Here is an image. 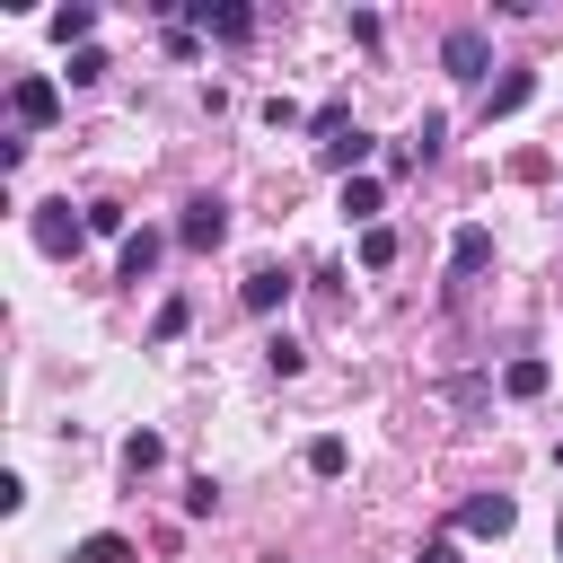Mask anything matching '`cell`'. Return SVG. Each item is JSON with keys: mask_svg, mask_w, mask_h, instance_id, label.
Masks as SVG:
<instances>
[{"mask_svg": "<svg viewBox=\"0 0 563 563\" xmlns=\"http://www.w3.org/2000/svg\"><path fill=\"white\" fill-rule=\"evenodd\" d=\"M194 18H202L220 44H246V35H255V9H238V0H194Z\"/></svg>", "mask_w": 563, "mask_h": 563, "instance_id": "cell-5", "label": "cell"}, {"mask_svg": "<svg viewBox=\"0 0 563 563\" xmlns=\"http://www.w3.org/2000/svg\"><path fill=\"white\" fill-rule=\"evenodd\" d=\"M343 466H352V449H343L334 431H317V440H308V475H325V484H334Z\"/></svg>", "mask_w": 563, "mask_h": 563, "instance_id": "cell-15", "label": "cell"}, {"mask_svg": "<svg viewBox=\"0 0 563 563\" xmlns=\"http://www.w3.org/2000/svg\"><path fill=\"white\" fill-rule=\"evenodd\" d=\"M545 378H554V369H545V361H537V352H519V361H510V369H501V387H510V396H519V405H528V396H545Z\"/></svg>", "mask_w": 563, "mask_h": 563, "instance_id": "cell-12", "label": "cell"}, {"mask_svg": "<svg viewBox=\"0 0 563 563\" xmlns=\"http://www.w3.org/2000/svg\"><path fill=\"white\" fill-rule=\"evenodd\" d=\"M378 211V176H343V220H369Z\"/></svg>", "mask_w": 563, "mask_h": 563, "instance_id": "cell-16", "label": "cell"}, {"mask_svg": "<svg viewBox=\"0 0 563 563\" xmlns=\"http://www.w3.org/2000/svg\"><path fill=\"white\" fill-rule=\"evenodd\" d=\"M554 466H563V440H554Z\"/></svg>", "mask_w": 563, "mask_h": 563, "instance_id": "cell-26", "label": "cell"}, {"mask_svg": "<svg viewBox=\"0 0 563 563\" xmlns=\"http://www.w3.org/2000/svg\"><path fill=\"white\" fill-rule=\"evenodd\" d=\"M220 238H229V202H220V194H194V202H185V220H176V246L211 255Z\"/></svg>", "mask_w": 563, "mask_h": 563, "instance_id": "cell-1", "label": "cell"}, {"mask_svg": "<svg viewBox=\"0 0 563 563\" xmlns=\"http://www.w3.org/2000/svg\"><path fill=\"white\" fill-rule=\"evenodd\" d=\"M238 299H246V308H255V317H273V308H282V299H290V273H282V264H255V273H246V282H238Z\"/></svg>", "mask_w": 563, "mask_h": 563, "instance_id": "cell-8", "label": "cell"}, {"mask_svg": "<svg viewBox=\"0 0 563 563\" xmlns=\"http://www.w3.org/2000/svg\"><path fill=\"white\" fill-rule=\"evenodd\" d=\"M369 150H378V141H369V132H361V123H352V132H334V141H325V150H317V158H325V167H343V176H352V167H369Z\"/></svg>", "mask_w": 563, "mask_h": 563, "instance_id": "cell-10", "label": "cell"}, {"mask_svg": "<svg viewBox=\"0 0 563 563\" xmlns=\"http://www.w3.org/2000/svg\"><path fill=\"white\" fill-rule=\"evenodd\" d=\"M53 35L88 53V35H97V9H88V0H70V9H53Z\"/></svg>", "mask_w": 563, "mask_h": 563, "instance_id": "cell-14", "label": "cell"}, {"mask_svg": "<svg viewBox=\"0 0 563 563\" xmlns=\"http://www.w3.org/2000/svg\"><path fill=\"white\" fill-rule=\"evenodd\" d=\"M70 563H141V554H132L114 528H97V537H79V545H70Z\"/></svg>", "mask_w": 563, "mask_h": 563, "instance_id": "cell-13", "label": "cell"}, {"mask_svg": "<svg viewBox=\"0 0 563 563\" xmlns=\"http://www.w3.org/2000/svg\"><path fill=\"white\" fill-rule=\"evenodd\" d=\"M484 62H493L484 26H449V35H440V70H449V79H484Z\"/></svg>", "mask_w": 563, "mask_h": 563, "instance_id": "cell-2", "label": "cell"}, {"mask_svg": "<svg viewBox=\"0 0 563 563\" xmlns=\"http://www.w3.org/2000/svg\"><path fill=\"white\" fill-rule=\"evenodd\" d=\"M158 457H167V440H158V431H132V440H123V466H132V475H150Z\"/></svg>", "mask_w": 563, "mask_h": 563, "instance_id": "cell-19", "label": "cell"}, {"mask_svg": "<svg viewBox=\"0 0 563 563\" xmlns=\"http://www.w3.org/2000/svg\"><path fill=\"white\" fill-rule=\"evenodd\" d=\"M9 114H18V123H53V114H62V88H53V79H18V88H9Z\"/></svg>", "mask_w": 563, "mask_h": 563, "instance_id": "cell-7", "label": "cell"}, {"mask_svg": "<svg viewBox=\"0 0 563 563\" xmlns=\"http://www.w3.org/2000/svg\"><path fill=\"white\" fill-rule=\"evenodd\" d=\"M185 325H194V308H185V299H167V308H158V317H150V343H176V334H185Z\"/></svg>", "mask_w": 563, "mask_h": 563, "instance_id": "cell-21", "label": "cell"}, {"mask_svg": "<svg viewBox=\"0 0 563 563\" xmlns=\"http://www.w3.org/2000/svg\"><path fill=\"white\" fill-rule=\"evenodd\" d=\"M79 220H88V238H132V229H123V202H88Z\"/></svg>", "mask_w": 563, "mask_h": 563, "instance_id": "cell-20", "label": "cell"}, {"mask_svg": "<svg viewBox=\"0 0 563 563\" xmlns=\"http://www.w3.org/2000/svg\"><path fill=\"white\" fill-rule=\"evenodd\" d=\"M158 246H167L158 229H132V238H123V282H150V264H158Z\"/></svg>", "mask_w": 563, "mask_h": 563, "instance_id": "cell-11", "label": "cell"}, {"mask_svg": "<svg viewBox=\"0 0 563 563\" xmlns=\"http://www.w3.org/2000/svg\"><path fill=\"white\" fill-rule=\"evenodd\" d=\"M484 264H493V229H475V220H466V229L449 238V273L466 282V273H484Z\"/></svg>", "mask_w": 563, "mask_h": 563, "instance_id": "cell-9", "label": "cell"}, {"mask_svg": "<svg viewBox=\"0 0 563 563\" xmlns=\"http://www.w3.org/2000/svg\"><path fill=\"white\" fill-rule=\"evenodd\" d=\"M106 70H114V62H106V53H97V44H88V53H70V88H97V79H106Z\"/></svg>", "mask_w": 563, "mask_h": 563, "instance_id": "cell-22", "label": "cell"}, {"mask_svg": "<svg viewBox=\"0 0 563 563\" xmlns=\"http://www.w3.org/2000/svg\"><path fill=\"white\" fill-rule=\"evenodd\" d=\"M554 545H563V519H554Z\"/></svg>", "mask_w": 563, "mask_h": 563, "instance_id": "cell-25", "label": "cell"}, {"mask_svg": "<svg viewBox=\"0 0 563 563\" xmlns=\"http://www.w3.org/2000/svg\"><path fill=\"white\" fill-rule=\"evenodd\" d=\"M264 361H273L282 378H299V369H308V343H299V334H273V343H264Z\"/></svg>", "mask_w": 563, "mask_h": 563, "instance_id": "cell-18", "label": "cell"}, {"mask_svg": "<svg viewBox=\"0 0 563 563\" xmlns=\"http://www.w3.org/2000/svg\"><path fill=\"white\" fill-rule=\"evenodd\" d=\"M361 264H369V273H387V264H396V229H378V220H369V229H361Z\"/></svg>", "mask_w": 563, "mask_h": 563, "instance_id": "cell-17", "label": "cell"}, {"mask_svg": "<svg viewBox=\"0 0 563 563\" xmlns=\"http://www.w3.org/2000/svg\"><path fill=\"white\" fill-rule=\"evenodd\" d=\"M79 238H88V220H70V202H35V246L44 255H79Z\"/></svg>", "mask_w": 563, "mask_h": 563, "instance_id": "cell-3", "label": "cell"}, {"mask_svg": "<svg viewBox=\"0 0 563 563\" xmlns=\"http://www.w3.org/2000/svg\"><path fill=\"white\" fill-rule=\"evenodd\" d=\"M510 519H519V501H510V493H466V510H457V528H466V537H510Z\"/></svg>", "mask_w": 563, "mask_h": 563, "instance_id": "cell-4", "label": "cell"}, {"mask_svg": "<svg viewBox=\"0 0 563 563\" xmlns=\"http://www.w3.org/2000/svg\"><path fill=\"white\" fill-rule=\"evenodd\" d=\"M528 97H537V70H501V79L484 88V123H501V114H519Z\"/></svg>", "mask_w": 563, "mask_h": 563, "instance_id": "cell-6", "label": "cell"}, {"mask_svg": "<svg viewBox=\"0 0 563 563\" xmlns=\"http://www.w3.org/2000/svg\"><path fill=\"white\" fill-rule=\"evenodd\" d=\"M185 510H194V519H202V510H220V484H211V475H194V484H185Z\"/></svg>", "mask_w": 563, "mask_h": 563, "instance_id": "cell-23", "label": "cell"}, {"mask_svg": "<svg viewBox=\"0 0 563 563\" xmlns=\"http://www.w3.org/2000/svg\"><path fill=\"white\" fill-rule=\"evenodd\" d=\"M413 563H466V554H457V545H449V537H431V545H422V554H413Z\"/></svg>", "mask_w": 563, "mask_h": 563, "instance_id": "cell-24", "label": "cell"}]
</instances>
